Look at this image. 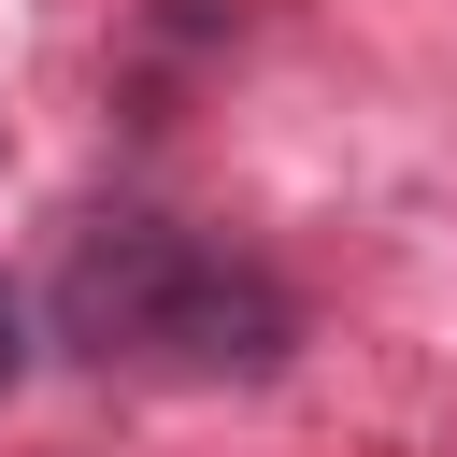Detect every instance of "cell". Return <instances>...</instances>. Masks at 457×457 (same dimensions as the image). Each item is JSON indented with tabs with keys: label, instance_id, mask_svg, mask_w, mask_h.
Instances as JSON below:
<instances>
[{
	"label": "cell",
	"instance_id": "obj_1",
	"mask_svg": "<svg viewBox=\"0 0 457 457\" xmlns=\"http://www.w3.org/2000/svg\"><path fill=\"white\" fill-rule=\"evenodd\" d=\"M57 343L129 386H271L300 357V286L257 243H214L186 214H86L43 286Z\"/></svg>",
	"mask_w": 457,
	"mask_h": 457
},
{
	"label": "cell",
	"instance_id": "obj_2",
	"mask_svg": "<svg viewBox=\"0 0 457 457\" xmlns=\"http://www.w3.org/2000/svg\"><path fill=\"white\" fill-rule=\"evenodd\" d=\"M14 357H29V314H14V286H0V386H14Z\"/></svg>",
	"mask_w": 457,
	"mask_h": 457
}]
</instances>
